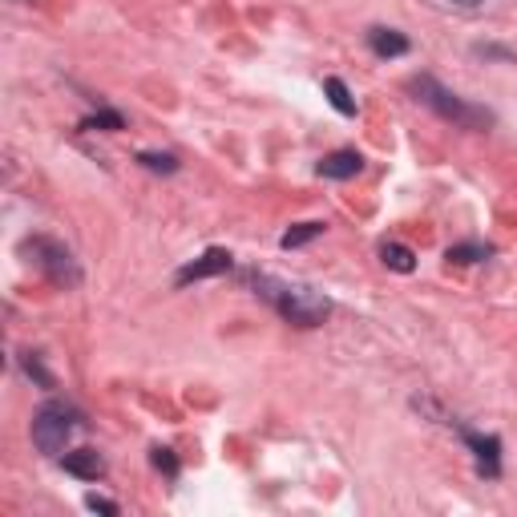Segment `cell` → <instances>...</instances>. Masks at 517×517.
Listing matches in <instances>:
<instances>
[{
	"label": "cell",
	"instance_id": "obj_1",
	"mask_svg": "<svg viewBox=\"0 0 517 517\" xmlns=\"http://www.w3.org/2000/svg\"><path fill=\"white\" fill-rule=\"evenodd\" d=\"M267 291V299L279 307V316L295 328H320L332 316V299L316 287H303V283H275V279H259Z\"/></svg>",
	"mask_w": 517,
	"mask_h": 517
},
{
	"label": "cell",
	"instance_id": "obj_2",
	"mask_svg": "<svg viewBox=\"0 0 517 517\" xmlns=\"http://www.w3.org/2000/svg\"><path fill=\"white\" fill-rule=\"evenodd\" d=\"M77 429H81V412L69 400H45L33 417V445L45 457H61Z\"/></svg>",
	"mask_w": 517,
	"mask_h": 517
},
{
	"label": "cell",
	"instance_id": "obj_3",
	"mask_svg": "<svg viewBox=\"0 0 517 517\" xmlns=\"http://www.w3.org/2000/svg\"><path fill=\"white\" fill-rule=\"evenodd\" d=\"M412 93H417V101H425L429 110H437L441 118L457 122L461 130H485V126H493V114H489V110L461 101V97L449 93L437 77H417V81H412Z\"/></svg>",
	"mask_w": 517,
	"mask_h": 517
},
{
	"label": "cell",
	"instance_id": "obj_4",
	"mask_svg": "<svg viewBox=\"0 0 517 517\" xmlns=\"http://www.w3.org/2000/svg\"><path fill=\"white\" fill-rule=\"evenodd\" d=\"M29 255H33L37 267L49 275V283H57V287H77V283H81V267H77V259H73V251H69L65 243L41 235V239L29 243Z\"/></svg>",
	"mask_w": 517,
	"mask_h": 517
},
{
	"label": "cell",
	"instance_id": "obj_5",
	"mask_svg": "<svg viewBox=\"0 0 517 517\" xmlns=\"http://www.w3.org/2000/svg\"><path fill=\"white\" fill-rule=\"evenodd\" d=\"M231 251H223V247H211V251H202L194 263H186L178 275H174V283L178 287H186V283H198V279H215V275H227L231 271Z\"/></svg>",
	"mask_w": 517,
	"mask_h": 517
},
{
	"label": "cell",
	"instance_id": "obj_6",
	"mask_svg": "<svg viewBox=\"0 0 517 517\" xmlns=\"http://www.w3.org/2000/svg\"><path fill=\"white\" fill-rule=\"evenodd\" d=\"M61 465H65V473H73L81 481H97L101 473H106V457H101L97 449H73V453L61 457Z\"/></svg>",
	"mask_w": 517,
	"mask_h": 517
},
{
	"label": "cell",
	"instance_id": "obj_7",
	"mask_svg": "<svg viewBox=\"0 0 517 517\" xmlns=\"http://www.w3.org/2000/svg\"><path fill=\"white\" fill-rule=\"evenodd\" d=\"M360 170H364V158H360L356 150H336V154H328V158L320 162V174L332 178V182H348V178H356Z\"/></svg>",
	"mask_w": 517,
	"mask_h": 517
},
{
	"label": "cell",
	"instance_id": "obj_8",
	"mask_svg": "<svg viewBox=\"0 0 517 517\" xmlns=\"http://www.w3.org/2000/svg\"><path fill=\"white\" fill-rule=\"evenodd\" d=\"M465 445L477 453V469H481L485 477H497V473H501V441H497V437L465 433Z\"/></svg>",
	"mask_w": 517,
	"mask_h": 517
},
{
	"label": "cell",
	"instance_id": "obj_9",
	"mask_svg": "<svg viewBox=\"0 0 517 517\" xmlns=\"http://www.w3.org/2000/svg\"><path fill=\"white\" fill-rule=\"evenodd\" d=\"M368 45L376 57H404L408 53V37L396 29H368Z\"/></svg>",
	"mask_w": 517,
	"mask_h": 517
},
{
	"label": "cell",
	"instance_id": "obj_10",
	"mask_svg": "<svg viewBox=\"0 0 517 517\" xmlns=\"http://www.w3.org/2000/svg\"><path fill=\"white\" fill-rule=\"evenodd\" d=\"M380 259H384L388 271H400V275L417 271V255H412L404 243H384V247H380Z\"/></svg>",
	"mask_w": 517,
	"mask_h": 517
},
{
	"label": "cell",
	"instance_id": "obj_11",
	"mask_svg": "<svg viewBox=\"0 0 517 517\" xmlns=\"http://www.w3.org/2000/svg\"><path fill=\"white\" fill-rule=\"evenodd\" d=\"M324 93H328V101L336 106V114L356 118V97H352V89H348L340 77H328V81H324Z\"/></svg>",
	"mask_w": 517,
	"mask_h": 517
},
{
	"label": "cell",
	"instance_id": "obj_12",
	"mask_svg": "<svg viewBox=\"0 0 517 517\" xmlns=\"http://www.w3.org/2000/svg\"><path fill=\"white\" fill-rule=\"evenodd\" d=\"M320 235H324V223H295V227L279 239V247H283V251H295V247L312 243V239H320Z\"/></svg>",
	"mask_w": 517,
	"mask_h": 517
},
{
	"label": "cell",
	"instance_id": "obj_13",
	"mask_svg": "<svg viewBox=\"0 0 517 517\" xmlns=\"http://www.w3.org/2000/svg\"><path fill=\"white\" fill-rule=\"evenodd\" d=\"M81 130H106V134H118V130H126V118H122L118 110H97V114H89V118L81 122Z\"/></svg>",
	"mask_w": 517,
	"mask_h": 517
},
{
	"label": "cell",
	"instance_id": "obj_14",
	"mask_svg": "<svg viewBox=\"0 0 517 517\" xmlns=\"http://www.w3.org/2000/svg\"><path fill=\"white\" fill-rule=\"evenodd\" d=\"M138 166H146V170H154V174H178V158H174V154L142 150V154H138Z\"/></svg>",
	"mask_w": 517,
	"mask_h": 517
},
{
	"label": "cell",
	"instance_id": "obj_15",
	"mask_svg": "<svg viewBox=\"0 0 517 517\" xmlns=\"http://www.w3.org/2000/svg\"><path fill=\"white\" fill-rule=\"evenodd\" d=\"M445 259L449 263H477V259H489V247L485 243H457V247H449Z\"/></svg>",
	"mask_w": 517,
	"mask_h": 517
},
{
	"label": "cell",
	"instance_id": "obj_16",
	"mask_svg": "<svg viewBox=\"0 0 517 517\" xmlns=\"http://www.w3.org/2000/svg\"><path fill=\"white\" fill-rule=\"evenodd\" d=\"M25 372H29V376H33V380H37V384H41V388H53V376H49V372H45V368H41V360H37V356H33V352H29V356H25Z\"/></svg>",
	"mask_w": 517,
	"mask_h": 517
},
{
	"label": "cell",
	"instance_id": "obj_17",
	"mask_svg": "<svg viewBox=\"0 0 517 517\" xmlns=\"http://www.w3.org/2000/svg\"><path fill=\"white\" fill-rule=\"evenodd\" d=\"M150 461H154V469H162L166 477H174V473H178V461H174V453H170V449H154V453H150Z\"/></svg>",
	"mask_w": 517,
	"mask_h": 517
},
{
	"label": "cell",
	"instance_id": "obj_18",
	"mask_svg": "<svg viewBox=\"0 0 517 517\" xmlns=\"http://www.w3.org/2000/svg\"><path fill=\"white\" fill-rule=\"evenodd\" d=\"M85 505H89L93 513H110V517L118 513V501H110V497H97V493H89V497H85Z\"/></svg>",
	"mask_w": 517,
	"mask_h": 517
},
{
	"label": "cell",
	"instance_id": "obj_19",
	"mask_svg": "<svg viewBox=\"0 0 517 517\" xmlns=\"http://www.w3.org/2000/svg\"><path fill=\"white\" fill-rule=\"evenodd\" d=\"M453 5H461V9H477V5H485V0H453Z\"/></svg>",
	"mask_w": 517,
	"mask_h": 517
}]
</instances>
